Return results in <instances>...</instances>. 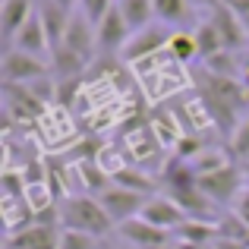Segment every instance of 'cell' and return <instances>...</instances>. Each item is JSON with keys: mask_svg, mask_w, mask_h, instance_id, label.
Instances as JSON below:
<instances>
[{"mask_svg": "<svg viewBox=\"0 0 249 249\" xmlns=\"http://www.w3.org/2000/svg\"><path fill=\"white\" fill-rule=\"evenodd\" d=\"M60 227L63 231H82L104 240L114 231V221L107 218L104 205L95 196H70V199L60 202Z\"/></svg>", "mask_w": 249, "mask_h": 249, "instance_id": "6da1fadb", "label": "cell"}, {"mask_svg": "<svg viewBox=\"0 0 249 249\" xmlns=\"http://www.w3.org/2000/svg\"><path fill=\"white\" fill-rule=\"evenodd\" d=\"M199 189H202V193H205L218 208H227V212H231L233 202H237V196L246 189V180H243V167H240V161H233V164L224 167V170H214V174H208V177H199Z\"/></svg>", "mask_w": 249, "mask_h": 249, "instance_id": "7a4b0ae2", "label": "cell"}, {"mask_svg": "<svg viewBox=\"0 0 249 249\" xmlns=\"http://www.w3.org/2000/svg\"><path fill=\"white\" fill-rule=\"evenodd\" d=\"M3 85H32L38 79H51V63L29 57L16 48H3Z\"/></svg>", "mask_w": 249, "mask_h": 249, "instance_id": "3957f363", "label": "cell"}, {"mask_svg": "<svg viewBox=\"0 0 249 249\" xmlns=\"http://www.w3.org/2000/svg\"><path fill=\"white\" fill-rule=\"evenodd\" d=\"M170 38H174V29H167V25H161V22L148 25V29L136 32V35L129 38V44L123 48V60L133 63V67L142 63V60H152V57H158V54L167 51Z\"/></svg>", "mask_w": 249, "mask_h": 249, "instance_id": "277c9868", "label": "cell"}, {"mask_svg": "<svg viewBox=\"0 0 249 249\" xmlns=\"http://www.w3.org/2000/svg\"><path fill=\"white\" fill-rule=\"evenodd\" d=\"M98 202L104 205V212H107L110 221H114V227H123L126 221L139 218L148 199L139 196V193H129V189H123V186H110L107 193L98 196Z\"/></svg>", "mask_w": 249, "mask_h": 249, "instance_id": "5b68a950", "label": "cell"}, {"mask_svg": "<svg viewBox=\"0 0 249 249\" xmlns=\"http://www.w3.org/2000/svg\"><path fill=\"white\" fill-rule=\"evenodd\" d=\"M95 32H98V54H123V48H126L129 38H133L120 6H114V10L95 25Z\"/></svg>", "mask_w": 249, "mask_h": 249, "instance_id": "8992f818", "label": "cell"}, {"mask_svg": "<svg viewBox=\"0 0 249 249\" xmlns=\"http://www.w3.org/2000/svg\"><path fill=\"white\" fill-rule=\"evenodd\" d=\"M63 51H70V54H76V57H82L85 63H91V57L98 54V32H95V25L89 22V19L82 16H76L73 13V19H70V29H67V38H63V44H60ZM57 51V48H54Z\"/></svg>", "mask_w": 249, "mask_h": 249, "instance_id": "52a82bcc", "label": "cell"}, {"mask_svg": "<svg viewBox=\"0 0 249 249\" xmlns=\"http://www.w3.org/2000/svg\"><path fill=\"white\" fill-rule=\"evenodd\" d=\"M63 227L57 224H29L22 231L10 233L3 249H60Z\"/></svg>", "mask_w": 249, "mask_h": 249, "instance_id": "ba28073f", "label": "cell"}, {"mask_svg": "<svg viewBox=\"0 0 249 249\" xmlns=\"http://www.w3.org/2000/svg\"><path fill=\"white\" fill-rule=\"evenodd\" d=\"M117 233H120V243H129L136 249H164V246L174 243V233L158 231V227H152L142 218L126 221L123 227H117Z\"/></svg>", "mask_w": 249, "mask_h": 249, "instance_id": "9c48e42d", "label": "cell"}, {"mask_svg": "<svg viewBox=\"0 0 249 249\" xmlns=\"http://www.w3.org/2000/svg\"><path fill=\"white\" fill-rule=\"evenodd\" d=\"M142 221H148L152 227H158V231H167V233H174L177 227L186 221V212H183L180 205H177L170 196H152V199L145 202V208H142V214H139Z\"/></svg>", "mask_w": 249, "mask_h": 249, "instance_id": "30bf717a", "label": "cell"}, {"mask_svg": "<svg viewBox=\"0 0 249 249\" xmlns=\"http://www.w3.org/2000/svg\"><path fill=\"white\" fill-rule=\"evenodd\" d=\"M10 48H16V51H22V54H29V57H38V60H48V63H51V57H48L51 41H48V32H44V25H41L38 10L32 13L29 22H25L22 29L16 32V38H13Z\"/></svg>", "mask_w": 249, "mask_h": 249, "instance_id": "8fae6325", "label": "cell"}, {"mask_svg": "<svg viewBox=\"0 0 249 249\" xmlns=\"http://www.w3.org/2000/svg\"><path fill=\"white\" fill-rule=\"evenodd\" d=\"M38 10V0H3L0 10V35H3V48H10L16 32L29 22V16Z\"/></svg>", "mask_w": 249, "mask_h": 249, "instance_id": "7c38bea8", "label": "cell"}, {"mask_svg": "<svg viewBox=\"0 0 249 249\" xmlns=\"http://www.w3.org/2000/svg\"><path fill=\"white\" fill-rule=\"evenodd\" d=\"M38 16H41V25H44V32H48L51 51L60 48L63 38H67V29H70L73 13L63 10V6H57V3H51V0H38Z\"/></svg>", "mask_w": 249, "mask_h": 249, "instance_id": "4fadbf2b", "label": "cell"}, {"mask_svg": "<svg viewBox=\"0 0 249 249\" xmlns=\"http://www.w3.org/2000/svg\"><path fill=\"white\" fill-rule=\"evenodd\" d=\"M114 186H123V189H129V193H139V196H145V199H152L155 189L161 186V180H155V177L145 174L142 167L126 164L114 174Z\"/></svg>", "mask_w": 249, "mask_h": 249, "instance_id": "5bb4252c", "label": "cell"}, {"mask_svg": "<svg viewBox=\"0 0 249 249\" xmlns=\"http://www.w3.org/2000/svg\"><path fill=\"white\" fill-rule=\"evenodd\" d=\"M177 243H193V246H212L218 240V224H208V221H183L174 231Z\"/></svg>", "mask_w": 249, "mask_h": 249, "instance_id": "9a60e30c", "label": "cell"}, {"mask_svg": "<svg viewBox=\"0 0 249 249\" xmlns=\"http://www.w3.org/2000/svg\"><path fill=\"white\" fill-rule=\"evenodd\" d=\"M120 13H123V19H126V25H129V32H142V29H148V25H155L152 19H155V0H120Z\"/></svg>", "mask_w": 249, "mask_h": 249, "instance_id": "2e32d148", "label": "cell"}, {"mask_svg": "<svg viewBox=\"0 0 249 249\" xmlns=\"http://www.w3.org/2000/svg\"><path fill=\"white\" fill-rule=\"evenodd\" d=\"M193 6H189V0H155V19H158L161 25H186L189 19H193Z\"/></svg>", "mask_w": 249, "mask_h": 249, "instance_id": "e0dca14e", "label": "cell"}, {"mask_svg": "<svg viewBox=\"0 0 249 249\" xmlns=\"http://www.w3.org/2000/svg\"><path fill=\"white\" fill-rule=\"evenodd\" d=\"M193 38H196V48H199V60L202 63L212 60V57H218L221 51H224V41H221L218 29L212 25V19H202V22L196 25Z\"/></svg>", "mask_w": 249, "mask_h": 249, "instance_id": "ac0fdd59", "label": "cell"}, {"mask_svg": "<svg viewBox=\"0 0 249 249\" xmlns=\"http://www.w3.org/2000/svg\"><path fill=\"white\" fill-rule=\"evenodd\" d=\"M189 164H193V170H196L199 177H208V174H214V170L231 167L233 158L224 152V148H202V155H196Z\"/></svg>", "mask_w": 249, "mask_h": 249, "instance_id": "d6986e66", "label": "cell"}, {"mask_svg": "<svg viewBox=\"0 0 249 249\" xmlns=\"http://www.w3.org/2000/svg\"><path fill=\"white\" fill-rule=\"evenodd\" d=\"M167 54L174 57L180 67H183V63L199 60V48H196L193 32H174V38H170V44H167Z\"/></svg>", "mask_w": 249, "mask_h": 249, "instance_id": "ffe728a7", "label": "cell"}, {"mask_svg": "<svg viewBox=\"0 0 249 249\" xmlns=\"http://www.w3.org/2000/svg\"><path fill=\"white\" fill-rule=\"evenodd\" d=\"M60 249H104V240L91 237V233H82V231H63Z\"/></svg>", "mask_w": 249, "mask_h": 249, "instance_id": "44dd1931", "label": "cell"}, {"mask_svg": "<svg viewBox=\"0 0 249 249\" xmlns=\"http://www.w3.org/2000/svg\"><path fill=\"white\" fill-rule=\"evenodd\" d=\"M117 6V0H79V10H82V16L89 19L91 25H98L104 16H107L110 10Z\"/></svg>", "mask_w": 249, "mask_h": 249, "instance_id": "7402d4cb", "label": "cell"}, {"mask_svg": "<svg viewBox=\"0 0 249 249\" xmlns=\"http://www.w3.org/2000/svg\"><path fill=\"white\" fill-rule=\"evenodd\" d=\"M231 152L237 155V161H249V117L240 120V126L231 136Z\"/></svg>", "mask_w": 249, "mask_h": 249, "instance_id": "603a6c76", "label": "cell"}, {"mask_svg": "<svg viewBox=\"0 0 249 249\" xmlns=\"http://www.w3.org/2000/svg\"><path fill=\"white\" fill-rule=\"evenodd\" d=\"M231 212H233V214H237V218H240V221H243V224L249 227V186H246L243 193L237 196V202H233V208H231Z\"/></svg>", "mask_w": 249, "mask_h": 249, "instance_id": "cb8c5ba5", "label": "cell"}, {"mask_svg": "<svg viewBox=\"0 0 249 249\" xmlns=\"http://www.w3.org/2000/svg\"><path fill=\"white\" fill-rule=\"evenodd\" d=\"M189 6H193V10H199L202 19H208L214 10H218V6H224V0H189Z\"/></svg>", "mask_w": 249, "mask_h": 249, "instance_id": "d4e9b609", "label": "cell"}, {"mask_svg": "<svg viewBox=\"0 0 249 249\" xmlns=\"http://www.w3.org/2000/svg\"><path fill=\"white\" fill-rule=\"evenodd\" d=\"M212 246L214 249H249V243H240V240H224V237H218Z\"/></svg>", "mask_w": 249, "mask_h": 249, "instance_id": "484cf974", "label": "cell"}, {"mask_svg": "<svg viewBox=\"0 0 249 249\" xmlns=\"http://www.w3.org/2000/svg\"><path fill=\"white\" fill-rule=\"evenodd\" d=\"M240 82H243V89L249 91V54H243V73H240Z\"/></svg>", "mask_w": 249, "mask_h": 249, "instance_id": "4316f807", "label": "cell"}, {"mask_svg": "<svg viewBox=\"0 0 249 249\" xmlns=\"http://www.w3.org/2000/svg\"><path fill=\"white\" fill-rule=\"evenodd\" d=\"M51 3H57V6H63V10H70V13H73V6L79 3V0H51Z\"/></svg>", "mask_w": 249, "mask_h": 249, "instance_id": "83f0119b", "label": "cell"}, {"mask_svg": "<svg viewBox=\"0 0 249 249\" xmlns=\"http://www.w3.org/2000/svg\"><path fill=\"white\" fill-rule=\"evenodd\" d=\"M174 249H208V246H193V243H177V240H174Z\"/></svg>", "mask_w": 249, "mask_h": 249, "instance_id": "f1b7e54d", "label": "cell"}, {"mask_svg": "<svg viewBox=\"0 0 249 249\" xmlns=\"http://www.w3.org/2000/svg\"><path fill=\"white\" fill-rule=\"evenodd\" d=\"M240 167H243V180H246V186H249V161H240Z\"/></svg>", "mask_w": 249, "mask_h": 249, "instance_id": "f546056e", "label": "cell"}, {"mask_svg": "<svg viewBox=\"0 0 249 249\" xmlns=\"http://www.w3.org/2000/svg\"><path fill=\"white\" fill-rule=\"evenodd\" d=\"M110 249H136V246H129V243H117V246H110Z\"/></svg>", "mask_w": 249, "mask_h": 249, "instance_id": "4dcf8cb0", "label": "cell"}, {"mask_svg": "<svg viewBox=\"0 0 249 249\" xmlns=\"http://www.w3.org/2000/svg\"><path fill=\"white\" fill-rule=\"evenodd\" d=\"M240 19H243V25H246V35H249V13H246V16H240Z\"/></svg>", "mask_w": 249, "mask_h": 249, "instance_id": "1f68e13d", "label": "cell"}, {"mask_svg": "<svg viewBox=\"0 0 249 249\" xmlns=\"http://www.w3.org/2000/svg\"><path fill=\"white\" fill-rule=\"evenodd\" d=\"M208 249H214V246H208Z\"/></svg>", "mask_w": 249, "mask_h": 249, "instance_id": "d6a6232c", "label": "cell"}, {"mask_svg": "<svg viewBox=\"0 0 249 249\" xmlns=\"http://www.w3.org/2000/svg\"><path fill=\"white\" fill-rule=\"evenodd\" d=\"M117 3H120V0H117Z\"/></svg>", "mask_w": 249, "mask_h": 249, "instance_id": "836d02e7", "label": "cell"}]
</instances>
